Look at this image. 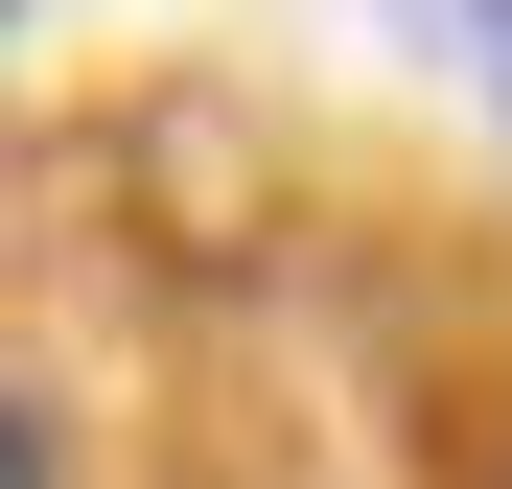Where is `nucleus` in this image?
<instances>
[{"label": "nucleus", "instance_id": "1", "mask_svg": "<svg viewBox=\"0 0 512 489\" xmlns=\"http://www.w3.org/2000/svg\"><path fill=\"white\" fill-rule=\"evenodd\" d=\"M0 489H47V420H24V396H0Z\"/></svg>", "mask_w": 512, "mask_h": 489}, {"label": "nucleus", "instance_id": "2", "mask_svg": "<svg viewBox=\"0 0 512 489\" xmlns=\"http://www.w3.org/2000/svg\"><path fill=\"white\" fill-rule=\"evenodd\" d=\"M489 24H512V0H489Z\"/></svg>", "mask_w": 512, "mask_h": 489}]
</instances>
